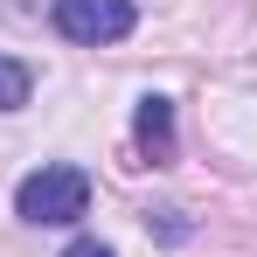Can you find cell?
<instances>
[{"label":"cell","instance_id":"5b68a950","mask_svg":"<svg viewBox=\"0 0 257 257\" xmlns=\"http://www.w3.org/2000/svg\"><path fill=\"white\" fill-rule=\"evenodd\" d=\"M63 257H111V250H104L97 236H77V243H70V250H63Z\"/></svg>","mask_w":257,"mask_h":257},{"label":"cell","instance_id":"6da1fadb","mask_svg":"<svg viewBox=\"0 0 257 257\" xmlns=\"http://www.w3.org/2000/svg\"><path fill=\"white\" fill-rule=\"evenodd\" d=\"M14 209H21V222H77L90 209V174L84 167H35L14 188Z\"/></svg>","mask_w":257,"mask_h":257},{"label":"cell","instance_id":"7a4b0ae2","mask_svg":"<svg viewBox=\"0 0 257 257\" xmlns=\"http://www.w3.org/2000/svg\"><path fill=\"white\" fill-rule=\"evenodd\" d=\"M49 14H56V28L70 42H90V49L132 35V0H56Z\"/></svg>","mask_w":257,"mask_h":257},{"label":"cell","instance_id":"3957f363","mask_svg":"<svg viewBox=\"0 0 257 257\" xmlns=\"http://www.w3.org/2000/svg\"><path fill=\"white\" fill-rule=\"evenodd\" d=\"M132 139H139V153H146L153 167L174 160V104H167V97H139V111H132Z\"/></svg>","mask_w":257,"mask_h":257},{"label":"cell","instance_id":"277c9868","mask_svg":"<svg viewBox=\"0 0 257 257\" xmlns=\"http://www.w3.org/2000/svg\"><path fill=\"white\" fill-rule=\"evenodd\" d=\"M28 90H35V77H28V63L0 56V111H21V104H28Z\"/></svg>","mask_w":257,"mask_h":257}]
</instances>
